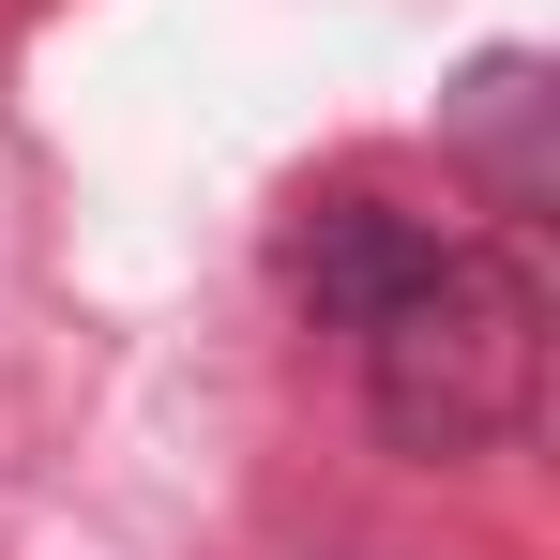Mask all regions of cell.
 I'll use <instances>...</instances> for the list:
<instances>
[{
    "label": "cell",
    "instance_id": "1",
    "mask_svg": "<svg viewBox=\"0 0 560 560\" xmlns=\"http://www.w3.org/2000/svg\"><path fill=\"white\" fill-rule=\"evenodd\" d=\"M364 409H378V440L424 455V469L500 455L546 409V288L515 273L500 243H440L364 318Z\"/></svg>",
    "mask_w": 560,
    "mask_h": 560
},
{
    "label": "cell",
    "instance_id": "2",
    "mask_svg": "<svg viewBox=\"0 0 560 560\" xmlns=\"http://www.w3.org/2000/svg\"><path fill=\"white\" fill-rule=\"evenodd\" d=\"M424 258H440V228H424V212H394V197H318V212L288 228V288H303L318 318H349V334H364Z\"/></svg>",
    "mask_w": 560,
    "mask_h": 560
},
{
    "label": "cell",
    "instance_id": "3",
    "mask_svg": "<svg viewBox=\"0 0 560 560\" xmlns=\"http://www.w3.org/2000/svg\"><path fill=\"white\" fill-rule=\"evenodd\" d=\"M546 61H530V46H500V61H469V92H455V152L469 167H485V197H500V212H530V197H546Z\"/></svg>",
    "mask_w": 560,
    "mask_h": 560
}]
</instances>
